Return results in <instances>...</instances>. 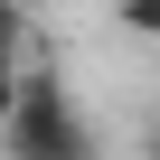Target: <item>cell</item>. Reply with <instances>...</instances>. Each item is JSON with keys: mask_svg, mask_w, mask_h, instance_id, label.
I'll use <instances>...</instances> for the list:
<instances>
[{"mask_svg": "<svg viewBox=\"0 0 160 160\" xmlns=\"http://www.w3.org/2000/svg\"><path fill=\"white\" fill-rule=\"evenodd\" d=\"M0 151L10 160H104L94 151V122L75 113V94H66L57 66H19L10 113H0Z\"/></svg>", "mask_w": 160, "mask_h": 160, "instance_id": "6da1fadb", "label": "cell"}, {"mask_svg": "<svg viewBox=\"0 0 160 160\" xmlns=\"http://www.w3.org/2000/svg\"><path fill=\"white\" fill-rule=\"evenodd\" d=\"M38 28H28V0H0V66H28Z\"/></svg>", "mask_w": 160, "mask_h": 160, "instance_id": "7a4b0ae2", "label": "cell"}, {"mask_svg": "<svg viewBox=\"0 0 160 160\" xmlns=\"http://www.w3.org/2000/svg\"><path fill=\"white\" fill-rule=\"evenodd\" d=\"M122 28H132V38H151V28H160V0H122Z\"/></svg>", "mask_w": 160, "mask_h": 160, "instance_id": "3957f363", "label": "cell"}, {"mask_svg": "<svg viewBox=\"0 0 160 160\" xmlns=\"http://www.w3.org/2000/svg\"><path fill=\"white\" fill-rule=\"evenodd\" d=\"M10 85H19V66H0V113H10Z\"/></svg>", "mask_w": 160, "mask_h": 160, "instance_id": "277c9868", "label": "cell"}]
</instances>
